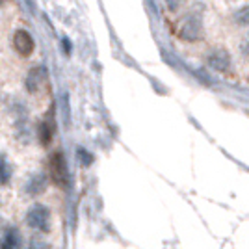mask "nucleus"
<instances>
[{
  "instance_id": "obj_5",
  "label": "nucleus",
  "mask_w": 249,
  "mask_h": 249,
  "mask_svg": "<svg viewBox=\"0 0 249 249\" xmlns=\"http://www.w3.org/2000/svg\"><path fill=\"white\" fill-rule=\"evenodd\" d=\"M180 37L186 41H197L203 37V24L197 17H188L180 26Z\"/></svg>"
},
{
  "instance_id": "obj_1",
  "label": "nucleus",
  "mask_w": 249,
  "mask_h": 249,
  "mask_svg": "<svg viewBox=\"0 0 249 249\" xmlns=\"http://www.w3.org/2000/svg\"><path fill=\"white\" fill-rule=\"evenodd\" d=\"M26 225L34 231L39 232H47L49 225H51V212L45 205H34L28 208L26 212Z\"/></svg>"
},
{
  "instance_id": "obj_13",
  "label": "nucleus",
  "mask_w": 249,
  "mask_h": 249,
  "mask_svg": "<svg viewBox=\"0 0 249 249\" xmlns=\"http://www.w3.org/2000/svg\"><path fill=\"white\" fill-rule=\"evenodd\" d=\"M26 249H49V246H47L41 238L34 236V238H30V242H28V248H26Z\"/></svg>"
},
{
  "instance_id": "obj_17",
  "label": "nucleus",
  "mask_w": 249,
  "mask_h": 249,
  "mask_svg": "<svg viewBox=\"0 0 249 249\" xmlns=\"http://www.w3.org/2000/svg\"><path fill=\"white\" fill-rule=\"evenodd\" d=\"M0 4H2V0H0Z\"/></svg>"
},
{
  "instance_id": "obj_8",
  "label": "nucleus",
  "mask_w": 249,
  "mask_h": 249,
  "mask_svg": "<svg viewBox=\"0 0 249 249\" xmlns=\"http://www.w3.org/2000/svg\"><path fill=\"white\" fill-rule=\"evenodd\" d=\"M45 184H47L45 177H43V175H34L30 180H28V184H26V192H28L30 196H39L43 190H45Z\"/></svg>"
},
{
  "instance_id": "obj_15",
  "label": "nucleus",
  "mask_w": 249,
  "mask_h": 249,
  "mask_svg": "<svg viewBox=\"0 0 249 249\" xmlns=\"http://www.w3.org/2000/svg\"><path fill=\"white\" fill-rule=\"evenodd\" d=\"M78 155L82 156V160L86 162V164H89V162H91V156H88V153H86L84 149H78Z\"/></svg>"
},
{
  "instance_id": "obj_3",
  "label": "nucleus",
  "mask_w": 249,
  "mask_h": 249,
  "mask_svg": "<svg viewBox=\"0 0 249 249\" xmlns=\"http://www.w3.org/2000/svg\"><path fill=\"white\" fill-rule=\"evenodd\" d=\"M49 169H51L52 180L58 184V186L65 188L67 186V166H65V160L60 151L52 153L51 160H49Z\"/></svg>"
},
{
  "instance_id": "obj_16",
  "label": "nucleus",
  "mask_w": 249,
  "mask_h": 249,
  "mask_svg": "<svg viewBox=\"0 0 249 249\" xmlns=\"http://www.w3.org/2000/svg\"><path fill=\"white\" fill-rule=\"evenodd\" d=\"M63 49H65V54H69L71 52V43H69V39L67 37H63Z\"/></svg>"
},
{
  "instance_id": "obj_11",
  "label": "nucleus",
  "mask_w": 249,
  "mask_h": 249,
  "mask_svg": "<svg viewBox=\"0 0 249 249\" xmlns=\"http://www.w3.org/2000/svg\"><path fill=\"white\" fill-rule=\"evenodd\" d=\"M232 21H234V24H238V26H249V4L248 6H242V8H238V10L234 11Z\"/></svg>"
},
{
  "instance_id": "obj_2",
  "label": "nucleus",
  "mask_w": 249,
  "mask_h": 249,
  "mask_svg": "<svg viewBox=\"0 0 249 249\" xmlns=\"http://www.w3.org/2000/svg\"><path fill=\"white\" fill-rule=\"evenodd\" d=\"M205 62L210 69L218 71V73H229L232 67V58L225 49H210L205 56Z\"/></svg>"
},
{
  "instance_id": "obj_10",
  "label": "nucleus",
  "mask_w": 249,
  "mask_h": 249,
  "mask_svg": "<svg viewBox=\"0 0 249 249\" xmlns=\"http://www.w3.org/2000/svg\"><path fill=\"white\" fill-rule=\"evenodd\" d=\"M52 134H54V126L49 121H43L39 124V140H41L43 145H49L52 140Z\"/></svg>"
},
{
  "instance_id": "obj_6",
  "label": "nucleus",
  "mask_w": 249,
  "mask_h": 249,
  "mask_svg": "<svg viewBox=\"0 0 249 249\" xmlns=\"http://www.w3.org/2000/svg\"><path fill=\"white\" fill-rule=\"evenodd\" d=\"M45 78H47V71L43 67H34V69H30V73L26 76V89L30 93L39 91V88L43 86Z\"/></svg>"
},
{
  "instance_id": "obj_4",
  "label": "nucleus",
  "mask_w": 249,
  "mask_h": 249,
  "mask_svg": "<svg viewBox=\"0 0 249 249\" xmlns=\"http://www.w3.org/2000/svg\"><path fill=\"white\" fill-rule=\"evenodd\" d=\"M11 45H13L15 52H17L19 56H22V58H28L32 52H34V47H36L34 37L30 36V32H26V30H15L13 32Z\"/></svg>"
},
{
  "instance_id": "obj_9",
  "label": "nucleus",
  "mask_w": 249,
  "mask_h": 249,
  "mask_svg": "<svg viewBox=\"0 0 249 249\" xmlns=\"http://www.w3.org/2000/svg\"><path fill=\"white\" fill-rule=\"evenodd\" d=\"M11 178V166L6 156L0 155V186H6Z\"/></svg>"
},
{
  "instance_id": "obj_12",
  "label": "nucleus",
  "mask_w": 249,
  "mask_h": 249,
  "mask_svg": "<svg viewBox=\"0 0 249 249\" xmlns=\"http://www.w3.org/2000/svg\"><path fill=\"white\" fill-rule=\"evenodd\" d=\"M240 54H242V58H246V60H249V34L240 41V47H238Z\"/></svg>"
},
{
  "instance_id": "obj_7",
  "label": "nucleus",
  "mask_w": 249,
  "mask_h": 249,
  "mask_svg": "<svg viewBox=\"0 0 249 249\" xmlns=\"http://www.w3.org/2000/svg\"><path fill=\"white\" fill-rule=\"evenodd\" d=\"M22 248V240L21 234L17 229H8L4 234H2V240H0V249H21Z\"/></svg>"
},
{
  "instance_id": "obj_14",
  "label": "nucleus",
  "mask_w": 249,
  "mask_h": 249,
  "mask_svg": "<svg viewBox=\"0 0 249 249\" xmlns=\"http://www.w3.org/2000/svg\"><path fill=\"white\" fill-rule=\"evenodd\" d=\"M164 2H166L167 10H171V11H177L184 4V0H164Z\"/></svg>"
}]
</instances>
